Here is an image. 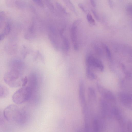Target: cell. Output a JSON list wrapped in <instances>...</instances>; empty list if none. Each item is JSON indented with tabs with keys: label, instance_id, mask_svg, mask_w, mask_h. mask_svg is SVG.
Instances as JSON below:
<instances>
[{
	"label": "cell",
	"instance_id": "cell-7",
	"mask_svg": "<svg viewBox=\"0 0 132 132\" xmlns=\"http://www.w3.org/2000/svg\"><path fill=\"white\" fill-rule=\"evenodd\" d=\"M118 99L124 105L130 107L132 104V96L130 93L124 92H120L118 94Z\"/></svg>",
	"mask_w": 132,
	"mask_h": 132
},
{
	"label": "cell",
	"instance_id": "cell-1",
	"mask_svg": "<svg viewBox=\"0 0 132 132\" xmlns=\"http://www.w3.org/2000/svg\"><path fill=\"white\" fill-rule=\"evenodd\" d=\"M31 87H23L18 90L13 96L12 99L16 104H21L30 98L32 91Z\"/></svg>",
	"mask_w": 132,
	"mask_h": 132
},
{
	"label": "cell",
	"instance_id": "cell-9",
	"mask_svg": "<svg viewBox=\"0 0 132 132\" xmlns=\"http://www.w3.org/2000/svg\"><path fill=\"white\" fill-rule=\"evenodd\" d=\"M88 95L89 100L91 101L96 100L97 95L94 88L92 87H89L88 89Z\"/></svg>",
	"mask_w": 132,
	"mask_h": 132
},
{
	"label": "cell",
	"instance_id": "cell-25",
	"mask_svg": "<svg viewBox=\"0 0 132 132\" xmlns=\"http://www.w3.org/2000/svg\"><path fill=\"white\" fill-rule=\"evenodd\" d=\"M5 15L4 12L3 11L0 12V19H2Z\"/></svg>",
	"mask_w": 132,
	"mask_h": 132
},
{
	"label": "cell",
	"instance_id": "cell-26",
	"mask_svg": "<svg viewBox=\"0 0 132 132\" xmlns=\"http://www.w3.org/2000/svg\"><path fill=\"white\" fill-rule=\"evenodd\" d=\"M5 35L3 33L0 34V41H2L4 39Z\"/></svg>",
	"mask_w": 132,
	"mask_h": 132
},
{
	"label": "cell",
	"instance_id": "cell-11",
	"mask_svg": "<svg viewBox=\"0 0 132 132\" xmlns=\"http://www.w3.org/2000/svg\"><path fill=\"white\" fill-rule=\"evenodd\" d=\"M8 94V91L7 88L0 85V98L6 97Z\"/></svg>",
	"mask_w": 132,
	"mask_h": 132
},
{
	"label": "cell",
	"instance_id": "cell-15",
	"mask_svg": "<svg viewBox=\"0 0 132 132\" xmlns=\"http://www.w3.org/2000/svg\"><path fill=\"white\" fill-rule=\"evenodd\" d=\"M56 5L57 8L60 11H61L63 13L66 14H68L66 10L63 6L59 3L56 2Z\"/></svg>",
	"mask_w": 132,
	"mask_h": 132
},
{
	"label": "cell",
	"instance_id": "cell-23",
	"mask_svg": "<svg viewBox=\"0 0 132 132\" xmlns=\"http://www.w3.org/2000/svg\"><path fill=\"white\" fill-rule=\"evenodd\" d=\"M23 83L22 84V86L23 87H25L28 82V79L27 77H25V78L23 80Z\"/></svg>",
	"mask_w": 132,
	"mask_h": 132
},
{
	"label": "cell",
	"instance_id": "cell-6",
	"mask_svg": "<svg viewBox=\"0 0 132 132\" xmlns=\"http://www.w3.org/2000/svg\"><path fill=\"white\" fill-rule=\"evenodd\" d=\"M80 19L75 21L73 23L71 30V38L73 44L74 49L76 51L78 50L77 38V28L78 26L81 22Z\"/></svg>",
	"mask_w": 132,
	"mask_h": 132
},
{
	"label": "cell",
	"instance_id": "cell-14",
	"mask_svg": "<svg viewBox=\"0 0 132 132\" xmlns=\"http://www.w3.org/2000/svg\"><path fill=\"white\" fill-rule=\"evenodd\" d=\"M87 19L88 22L91 24L95 25V21L91 14L88 13L87 15Z\"/></svg>",
	"mask_w": 132,
	"mask_h": 132
},
{
	"label": "cell",
	"instance_id": "cell-18",
	"mask_svg": "<svg viewBox=\"0 0 132 132\" xmlns=\"http://www.w3.org/2000/svg\"><path fill=\"white\" fill-rule=\"evenodd\" d=\"M10 31V28L9 25L8 24L5 26L4 31V34L5 35L9 34Z\"/></svg>",
	"mask_w": 132,
	"mask_h": 132
},
{
	"label": "cell",
	"instance_id": "cell-17",
	"mask_svg": "<svg viewBox=\"0 0 132 132\" xmlns=\"http://www.w3.org/2000/svg\"><path fill=\"white\" fill-rule=\"evenodd\" d=\"M45 3L48 8L51 10H53L54 9V7L52 3L49 0L45 1Z\"/></svg>",
	"mask_w": 132,
	"mask_h": 132
},
{
	"label": "cell",
	"instance_id": "cell-12",
	"mask_svg": "<svg viewBox=\"0 0 132 132\" xmlns=\"http://www.w3.org/2000/svg\"><path fill=\"white\" fill-rule=\"evenodd\" d=\"M63 1L67 7L70 10L74 12V13H76V10L74 5L70 1L67 0H64Z\"/></svg>",
	"mask_w": 132,
	"mask_h": 132
},
{
	"label": "cell",
	"instance_id": "cell-16",
	"mask_svg": "<svg viewBox=\"0 0 132 132\" xmlns=\"http://www.w3.org/2000/svg\"><path fill=\"white\" fill-rule=\"evenodd\" d=\"M104 46L108 58L110 60H111L112 59V56L111 51L107 45L104 44Z\"/></svg>",
	"mask_w": 132,
	"mask_h": 132
},
{
	"label": "cell",
	"instance_id": "cell-8",
	"mask_svg": "<svg viewBox=\"0 0 132 132\" xmlns=\"http://www.w3.org/2000/svg\"><path fill=\"white\" fill-rule=\"evenodd\" d=\"M79 96L81 104L85 106L86 105V100L85 94V87L83 81H80L79 85Z\"/></svg>",
	"mask_w": 132,
	"mask_h": 132
},
{
	"label": "cell",
	"instance_id": "cell-3",
	"mask_svg": "<svg viewBox=\"0 0 132 132\" xmlns=\"http://www.w3.org/2000/svg\"><path fill=\"white\" fill-rule=\"evenodd\" d=\"M20 111L16 105H11L6 108L4 110V115L6 120L10 122H15L19 119Z\"/></svg>",
	"mask_w": 132,
	"mask_h": 132
},
{
	"label": "cell",
	"instance_id": "cell-24",
	"mask_svg": "<svg viewBox=\"0 0 132 132\" xmlns=\"http://www.w3.org/2000/svg\"><path fill=\"white\" fill-rule=\"evenodd\" d=\"M90 1L91 5L94 8H95L96 7V4L95 1L91 0Z\"/></svg>",
	"mask_w": 132,
	"mask_h": 132
},
{
	"label": "cell",
	"instance_id": "cell-20",
	"mask_svg": "<svg viewBox=\"0 0 132 132\" xmlns=\"http://www.w3.org/2000/svg\"><path fill=\"white\" fill-rule=\"evenodd\" d=\"M127 10L128 12L132 15V5L131 4H129L127 6Z\"/></svg>",
	"mask_w": 132,
	"mask_h": 132
},
{
	"label": "cell",
	"instance_id": "cell-19",
	"mask_svg": "<svg viewBox=\"0 0 132 132\" xmlns=\"http://www.w3.org/2000/svg\"><path fill=\"white\" fill-rule=\"evenodd\" d=\"M33 1L36 4L41 7H44V5L42 1L40 0H34Z\"/></svg>",
	"mask_w": 132,
	"mask_h": 132
},
{
	"label": "cell",
	"instance_id": "cell-27",
	"mask_svg": "<svg viewBox=\"0 0 132 132\" xmlns=\"http://www.w3.org/2000/svg\"><path fill=\"white\" fill-rule=\"evenodd\" d=\"M109 3L110 6L112 8L113 7V3L112 1L111 0H109Z\"/></svg>",
	"mask_w": 132,
	"mask_h": 132
},
{
	"label": "cell",
	"instance_id": "cell-22",
	"mask_svg": "<svg viewBox=\"0 0 132 132\" xmlns=\"http://www.w3.org/2000/svg\"><path fill=\"white\" fill-rule=\"evenodd\" d=\"M79 7L81 9V10L85 13L86 12V10L84 6L82 4H79L78 5Z\"/></svg>",
	"mask_w": 132,
	"mask_h": 132
},
{
	"label": "cell",
	"instance_id": "cell-2",
	"mask_svg": "<svg viewBox=\"0 0 132 132\" xmlns=\"http://www.w3.org/2000/svg\"><path fill=\"white\" fill-rule=\"evenodd\" d=\"M5 82L11 88H16L20 86L22 82L21 75L19 71L12 70L7 72L4 76Z\"/></svg>",
	"mask_w": 132,
	"mask_h": 132
},
{
	"label": "cell",
	"instance_id": "cell-10",
	"mask_svg": "<svg viewBox=\"0 0 132 132\" xmlns=\"http://www.w3.org/2000/svg\"><path fill=\"white\" fill-rule=\"evenodd\" d=\"M86 74L88 78L90 80H94L96 78V75L94 73L92 69L87 67L86 69Z\"/></svg>",
	"mask_w": 132,
	"mask_h": 132
},
{
	"label": "cell",
	"instance_id": "cell-5",
	"mask_svg": "<svg viewBox=\"0 0 132 132\" xmlns=\"http://www.w3.org/2000/svg\"><path fill=\"white\" fill-rule=\"evenodd\" d=\"M97 88L99 92L104 99L107 101L115 103L116 99L114 94L109 90L105 88L99 84H97Z\"/></svg>",
	"mask_w": 132,
	"mask_h": 132
},
{
	"label": "cell",
	"instance_id": "cell-21",
	"mask_svg": "<svg viewBox=\"0 0 132 132\" xmlns=\"http://www.w3.org/2000/svg\"><path fill=\"white\" fill-rule=\"evenodd\" d=\"M92 12L96 19L97 20H99V18L97 12L94 10H92Z\"/></svg>",
	"mask_w": 132,
	"mask_h": 132
},
{
	"label": "cell",
	"instance_id": "cell-13",
	"mask_svg": "<svg viewBox=\"0 0 132 132\" xmlns=\"http://www.w3.org/2000/svg\"><path fill=\"white\" fill-rule=\"evenodd\" d=\"M63 41L65 49L66 50L68 51L69 48V43L68 40L66 38L63 37Z\"/></svg>",
	"mask_w": 132,
	"mask_h": 132
},
{
	"label": "cell",
	"instance_id": "cell-4",
	"mask_svg": "<svg viewBox=\"0 0 132 132\" xmlns=\"http://www.w3.org/2000/svg\"><path fill=\"white\" fill-rule=\"evenodd\" d=\"M86 63L87 67L91 69H94L100 71L104 69V65L98 58L92 55H89L86 58Z\"/></svg>",
	"mask_w": 132,
	"mask_h": 132
}]
</instances>
